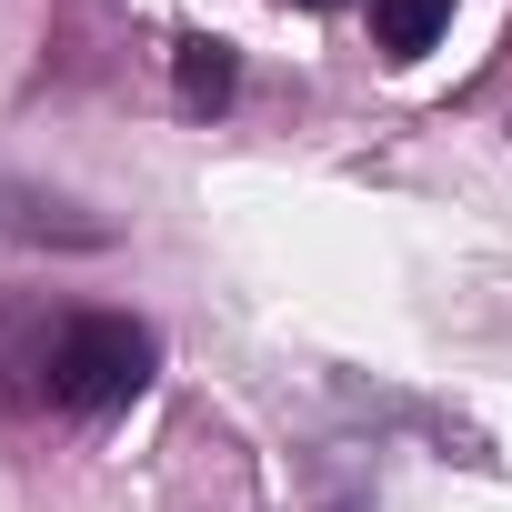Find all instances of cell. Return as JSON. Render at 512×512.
<instances>
[{"label":"cell","mask_w":512,"mask_h":512,"mask_svg":"<svg viewBox=\"0 0 512 512\" xmlns=\"http://www.w3.org/2000/svg\"><path fill=\"white\" fill-rule=\"evenodd\" d=\"M31 372H41V402H51V412L101 422V412H121V402L151 392V372H161V332L131 322V312H71V322L41 342Z\"/></svg>","instance_id":"obj_1"},{"label":"cell","mask_w":512,"mask_h":512,"mask_svg":"<svg viewBox=\"0 0 512 512\" xmlns=\"http://www.w3.org/2000/svg\"><path fill=\"white\" fill-rule=\"evenodd\" d=\"M442 31H452V0H372V41L392 61H422Z\"/></svg>","instance_id":"obj_3"},{"label":"cell","mask_w":512,"mask_h":512,"mask_svg":"<svg viewBox=\"0 0 512 512\" xmlns=\"http://www.w3.org/2000/svg\"><path fill=\"white\" fill-rule=\"evenodd\" d=\"M171 81H181V111H221L231 81H241V61H231V41L191 31V41H171Z\"/></svg>","instance_id":"obj_2"},{"label":"cell","mask_w":512,"mask_h":512,"mask_svg":"<svg viewBox=\"0 0 512 512\" xmlns=\"http://www.w3.org/2000/svg\"><path fill=\"white\" fill-rule=\"evenodd\" d=\"M302 11H332V0H302Z\"/></svg>","instance_id":"obj_4"}]
</instances>
